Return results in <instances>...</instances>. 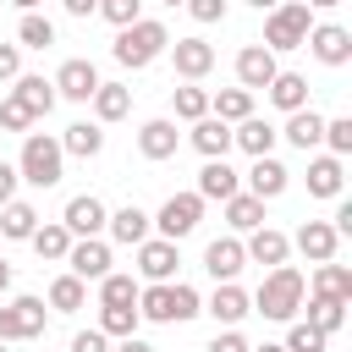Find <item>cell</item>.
I'll use <instances>...</instances> for the list:
<instances>
[{
    "instance_id": "7",
    "label": "cell",
    "mask_w": 352,
    "mask_h": 352,
    "mask_svg": "<svg viewBox=\"0 0 352 352\" xmlns=\"http://www.w3.org/2000/svg\"><path fill=\"white\" fill-rule=\"evenodd\" d=\"M198 220H204V198L198 192H170L160 204V214H154V226H160L165 242H182L187 231H198Z\"/></svg>"
},
{
    "instance_id": "35",
    "label": "cell",
    "mask_w": 352,
    "mask_h": 352,
    "mask_svg": "<svg viewBox=\"0 0 352 352\" xmlns=\"http://www.w3.org/2000/svg\"><path fill=\"white\" fill-rule=\"evenodd\" d=\"M50 44H55V22L38 16V11H22V22H16V50H50Z\"/></svg>"
},
{
    "instance_id": "57",
    "label": "cell",
    "mask_w": 352,
    "mask_h": 352,
    "mask_svg": "<svg viewBox=\"0 0 352 352\" xmlns=\"http://www.w3.org/2000/svg\"><path fill=\"white\" fill-rule=\"evenodd\" d=\"M11 6H22V11H33V6H38V0H11Z\"/></svg>"
},
{
    "instance_id": "27",
    "label": "cell",
    "mask_w": 352,
    "mask_h": 352,
    "mask_svg": "<svg viewBox=\"0 0 352 352\" xmlns=\"http://www.w3.org/2000/svg\"><path fill=\"white\" fill-rule=\"evenodd\" d=\"M88 104H94V121H99V126H104V121H121V116L132 110V88H126V82H99Z\"/></svg>"
},
{
    "instance_id": "24",
    "label": "cell",
    "mask_w": 352,
    "mask_h": 352,
    "mask_svg": "<svg viewBox=\"0 0 352 352\" xmlns=\"http://www.w3.org/2000/svg\"><path fill=\"white\" fill-rule=\"evenodd\" d=\"M286 182H292V170H286L280 160H270V154L253 160V170H248V192H253V198H280Z\"/></svg>"
},
{
    "instance_id": "25",
    "label": "cell",
    "mask_w": 352,
    "mask_h": 352,
    "mask_svg": "<svg viewBox=\"0 0 352 352\" xmlns=\"http://www.w3.org/2000/svg\"><path fill=\"white\" fill-rule=\"evenodd\" d=\"M242 192V182H236V170L226 165V160H204V170H198V198H236Z\"/></svg>"
},
{
    "instance_id": "29",
    "label": "cell",
    "mask_w": 352,
    "mask_h": 352,
    "mask_svg": "<svg viewBox=\"0 0 352 352\" xmlns=\"http://www.w3.org/2000/svg\"><path fill=\"white\" fill-rule=\"evenodd\" d=\"M104 231L116 236V242H126V248H138V242H148V214L138 209V204H121L110 220H104Z\"/></svg>"
},
{
    "instance_id": "10",
    "label": "cell",
    "mask_w": 352,
    "mask_h": 352,
    "mask_svg": "<svg viewBox=\"0 0 352 352\" xmlns=\"http://www.w3.org/2000/svg\"><path fill=\"white\" fill-rule=\"evenodd\" d=\"M50 82H55V99H77V104H88V99H94V88H99V72H94V60H82V55H77V60H66Z\"/></svg>"
},
{
    "instance_id": "9",
    "label": "cell",
    "mask_w": 352,
    "mask_h": 352,
    "mask_svg": "<svg viewBox=\"0 0 352 352\" xmlns=\"http://www.w3.org/2000/svg\"><path fill=\"white\" fill-rule=\"evenodd\" d=\"M170 60H176V77L182 82H198L214 72V44L209 38H176L170 44Z\"/></svg>"
},
{
    "instance_id": "11",
    "label": "cell",
    "mask_w": 352,
    "mask_h": 352,
    "mask_svg": "<svg viewBox=\"0 0 352 352\" xmlns=\"http://www.w3.org/2000/svg\"><path fill=\"white\" fill-rule=\"evenodd\" d=\"M104 220H110V209H104L94 192H77V198L66 204V214H60V226L72 231V242H77V236H99Z\"/></svg>"
},
{
    "instance_id": "14",
    "label": "cell",
    "mask_w": 352,
    "mask_h": 352,
    "mask_svg": "<svg viewBox=\"0 0 352 352\" xmlns=\"http://www.w3.org/2000/svg\"><path fill=\"white\" fill-rule=\"evenodd\" d=\"M280 66H275V55L264 50V44H242L236 50V88H270V77H275Z\"/></svg>"
},
{
    "instance_id": "5",
    "label": "cell",
    "mask_w": 352,
    "mask_h": 352,
    "mask_svg": "<svg viewBox=\"0 0 352 352\" xmlns=\"http://www.w3.org/2000/svg\"><path fill=\"white\" fill-rule=\"evenodd\" d=\"M308 28H314V11L302 6V0H280L275 11H270V22H264V50L270 55H280V50H302V38H308Z\"/></svg>"
},
{
    "instance_id": "36",
    "label": "cell",
    "mask_w": 352,
    "mask_h": 352,
    "mask_svg": "<svg viewBox=\"0 0 352 352\" xmlns=\"http://www.w3.org/2000/svg\"><path fill=\"white\" fill-rule=\"evenodd\" d=\"M226 220H231V231H258L264 226V198H253V192L226 198Z\"/></svg>"
},
{
    "instance_id": "33",
    "label": "cell",
    "mask_w": 352,
    "mask_h": 352,
    "mask_svg": "<svg viewBox=\"0 0 352 352\" xmlns=\"http://www.w3.org/2000/svg\"><path fill=\"white\" fill-rule=\"evenodd\" d=\"M209 116H220L226 126H236V121L253 116V94L248 88H220V94H209Z\"/></svg>"
},
{
    "instance_id": "22",
    "label": "cell",
    "mask_w": 352,
    "mask_h": 352,
    "mask_svg": "<svg viewBox=\"0 0 352 352\" xmlns=\"http://www.w3.org/2000/svg\"><path fill=\"white\" fill-rule=\"evenodd\" d=\"M176 143H182V138H176V121H165V116L138 126V154H143V160H170Z\"/></svg>"
},
{
    "instance_id": "52",
    "label": "cell",
    "mask_w": 352,
    "mask_h": 352,
    "mask_svg": "<svg viewBox=\"0 0 352 352\" xmlns=\"http://www.w3.org/2000/svg\"><path fill=\"white\" fill-rule=\"evenodd\" d=\"M116 352H154V346H148V341H138V336H126V341H121Z\"/></svg>"
},
{
    "instance_id": "13",
    "label": "cell",
    "mask_w": 352,
    "mask_h": 352,
    "mask_svg": "<svg viewBox=\"0 0 352 352\" xmlns=\"http://www.w3.org/2000/svg\"><path fill=\"white\" fill-rule=\"evenodd\" d=\"M176 264H182L176 242H165V236H148V242H138V270H143V280H148V286L170 280V275H176Z\"/></svg>"
},
{
    "instance_id": "21",
    "label": "cell",
    "mask_w": 352,
    "mask_h": 352,
    "mask_svg": "<svg viewBox=\"0 0 352 352\" xmlns=\"http://www.w3.org/2000/svg\"><path fill=\"white\" fill-rule=\"evenodd\" d=\"M280 138H286L292 148H302V154H308V148H319V143H324V116H319V110H292V116H286V126H280Z\"/></svg>"
},
{
    "instance_id": "46",
    "label": "cell",
    "mask_w": 352,
    "mask_h": 352,
    "mask_svg": "<svg viewBox=\"0 0 352 352\" xmlns=\"http://www.w3.org/2000/svg\"><path fill=\"white\" fill-rule=\"evenodd\" d=\"M72 352H110V336H99V330H77V336H72Z\"/></svg>"
},
{
    "instance_id": "31",
    "label": "cell",
    "mask_w": 352,
    "mask_h": 352,
    "mask_svg": "<svg viewBox=\"0 0 352 352\" xmlns=\"http://www.w3.org/2000/svg\"><path fill=\"white\" fill-rule=\"evenodd\" d=\"M314 297H330V302H352V270L346 264H314Z\"/></svg>"
},
{
    "instance_id": "39",
    "label": "cell",
    "mask_w": 352,
    "mask_h": 352,
    "mask_svg": "<svg viewBox=\"0 0 352 352\" xmlns=\"http://www.w3.org/2000/svg\"><path fill=\"white\" fill-rule=\"evenodd\" d=\"M170 110H176L182 121H204V116H209V94H204L198 82H182V88H170Z\"/></svg>"
},
{
    "instance_id": "2",
    "label": "cell",
    "mask_w": 352,
    "mask_h": 352,
    "mask_svg": "<svg viewBox=\"0 0 352 352\" xmlns=\"http://www.w3.org/2000/svg\"><path fill=\"white\" fill-rule=\"evenodd\" d=\"M204 314V302H198V292L192 286H170V280H160V286H138V319H154V324H182V319H198Z\"/></svg>"
},
{
    "instance_id": "50",
    "label": "cell",
    "mask_w": 352,
    "mask_h": 352,
    "mask_svg": "<svg viewBox=\"0 0 352 352\" xmlns=\"http://www.w3.org/2000/svg\"><path fill=\"white\" fill-rule=\"evenodd\" d=\"M16 182H22V176H16V165H6V160H0V209L16 198Z\"/></svg>"
},
{
    "instance_id": "12",
    "label": "cell",
    "mask_w": 352,
    "mask_h": 352,
    "mask_svg": "<svg viewBox=\"0 0 352 352\" xmlns=\"http://www.w3.org/2000/svg\"><path fill=\"white\" fill-rule=\"evenodd\" d=\"M292 242H297V253H302L308 264H330V258H336V248H341V236H336V226H330V220H302Z\"/></svg>"
},
{
    "instance_id": "38",
    "label": "cell",
    "mask_w": 352,
    "mask_h": 352,
    "mask_svg": "<svg viewBox=\"0 0 352 352\" xmlns=\"http://www.w3.org/2000/svg\"><path fill=\"white\" fill-rule=\"evenodd\" d=\"M88 302V280H77V275H55V286H50V308L55 314H77Z\"/></svg>"
},
{
    "instance_id": "34",
    "label": "cell",
    "mask_w": 352,
    "mask_h": 352,
    "mask_svg": "<svg viewBox=\"0 0 352 352\" xmlns=\"http://www.w3.org/2000/svg\"><path fill=\"white\" fill-rule=\"evenodd\" d=\"M38 231V209L33 204H22V198H11L6 209H0V236H11V242H28Z\"/></svg>"
},
{
    "instance_id": "32",
    "label": "cell",
    "mask_w": 352,
    "mask_h": 352,
    "mask_svg": "<svg viewBox=\"0 0 352 352\" xmlns=\"http://www.w3.org/2000/svg\"><path fill=\"white\" fill-rule=\"evenodd\" d=\"M104 148V126L99 121H72L66 138H60V154H77V160H94Z\"/></svg>"
},
{
    "instance_id": "17",
    "label": "cell",
    "mask_w": 352,
    "mask_h": 352,
    "mask_svg": "<svg viewBox=\"0 0 352 352\" xmlns=\"http://www.w3.org/2000/svg\"><path fill=\"white\" fill-rule=\"evenodd\" d=\"M242 253H248L253 264H270V270H280V264H286V253H292V236H286V231H275V226H258V231L242 242Z\"/></svg>"
},
{
    "instance_id": "18",
    "label": "cell",
    "mask_w": 352,
    "mask_h": 352,
    "mask_svg": "<svg viewBox=\"0 0 352 352\" xmlns=\"http://www.w3.org/2000/svg\"><path fill=\"white\" fill-rule=\"evenodd\" d=\"M204 314H214V319H220V324H226V330H236V324H242V319H248V314H253V302H248V292H242V286H236V280H220V286H214V297H209V308H204Z\"/></svg>"
},
{
    "instance_id": "58",
    "label": "cell",
    "mask_w": 352,
    "mask_h": 352,
    "mask_svg": "<svg viewBox=\"0 0 352 352\" xmlns=\"http://www.w3.org/2000/svg\"><path fill=\"white\" fill-rule=\"evenodd\" d=\"M160 6H187V0H160Z\"/></svg>"
},
{
    "instance_id": "56",
    "label": "cell",
    "mask_w": 352,
    "mask_h": 352,
    "mask_svg": "<svg viewBox=\"0 0 352 352\" xmlns=\"http://www.w3.org/2000/svg\"><path fill=\"white\" fill-rule=\"evenodd\" d=\"M248 6H258V11H275V6H280V0H248Z\"/></svg>"
},
{
    "instance_id": "43",
    "label": "cell",
    "mask_w": 352,
    "mask_h": 352,
    "mask_svg": "<svg viewBox=\"0 0 352 352\" xmlns=\"http://www.w3.org/2000/svg\"><path fill=\"white\" fill-rule=\"evenodd\" d=\"M324 341H330V336H319L314 324H292L280 346H286V352H324Z\"/></svg>"
},
{
    "instance_id": "37",
    "label": "cell",
    "mask_w": 352,
    "mask_h": 352,
    "mask_svg": "<svg viewBox=\"0 0 352 352\" xmlns=\"http://www.w3.org/2000/svg\"><path fill=\"white\" fill-rule=\"evenodd\" d=\"M99 308H138V280L110 270V275L99 280Z\"/></svg>"
},
{
    "instance_id": "45",
    "label": "cell",
    "mask_w": 352,
    "mask_h": 352,
    "mask_svg": "<svg viewBox=\"0 0 352 352\" xmlns=\"http://www.w3.org/2000/svg\"><path fill=\"white\" fill-rule=\"evenodd\" d=\"M28 126H33V116H28L16 99H6V104H0V132H28Z\"/></svg>"
},
{
    "instance_id": "6",
    "label": "cell",
    "mask_w": 352,
    "mask_h": 352,
    "mask_svg": "<svg viewBox=\"0 0 352 352\" xmlns=\"http://www.w3.org/2000/svg\"><path fill=\"white\" fill-rule=\"evenodd\" d=\"M44 324H50L44 297H11V302L0 308V341H6V346H11V341H33V336H44Z\"/></svg>"
},
{
    "instance_id": "47",
    "label": "cell",
    "mask_w": 352,
    "mask_h": 352,
    "mask_svg": "<svg viewBox=\"0 0 352 352\" xmlns=\"http://www.w3.org/2000/svg\"><path fill=\"white\" fill-rule=\"evenodd\" d=\"M11 77H22V50L0 44V82H11Z\"/></svg>"
},
{
    "instance_id": "54",
    "label": "cell",
    "mask_w": 352,
    "mask_h": 352,
    "mask_svg": "<svg viewBox=\"0 0 352 352\" xmlns=\"http://www.w3.org/2000/svg\"><path fill=\"white\" fill-rule=\"evenodd\" d=\"M308 11H330V6H341V0H302Z\"/></svg>"
},
{
    "instance_id": "19",
    "label": "cell",
    "mask_w": 352,
    "mask_h": 352,
    "mask_svg": "<svg viewBox=\"0 0 352 352\" xmlns=\"http://www.w3.org/2000/svg\"><path fill=\"white\" fill-rule=\"evenodd\" d=\"M275 138H280V132H275L264 116H248V121L231 126V148H242V154H253V160H264V154L275 148Z\"/></svg>"
},
{
    "instance_id": "55",
    "label": "cell",
    "mask_w": 352,
    "mask_h": 352,
    "mask_svg": "<svg viewBox=\"0 0 352 352\" xmlns=\"http://www.w3.org/2000/svg\"><path fill=\"white\" fill-rule=\"evenodd\" d=\"M248 352H286L280 341H264V346H248Z\"/></svg>"
},
{
    "instance_id": "20",
    "label": "cell",
    "mask_w": 352,
    "mask_h": 352,
    "mask_svg": "<svg viewBox=\"0 0 352 352\" xmlns=\"http://www.w3.org/2000/svg\"><path fill=\"white\" fill-rule=\"evenodd\" d=\"M264 94H270V104L286 110V116H292V110H308V77H302V72H275Z\"/></svg>"
},
{
    "instance_id": "44",
    "label": "cell",
    "mask_w": 352,
    "mask_h": 352,
    "mask_svg": "<svg viewBox=\"0 0 352 352\" xmlns=\"http://www.w3.org/2000/svg\"><path fill=\"white\" fill-rule=\"evenodd\" d=\"M324 143H330V154H336V160H341V154H352V116L324 121Z\"/></svg>"
},
{
    "instance_id": "23",
    "label": "cell",
    "mask_w": 352,
    "mask_h": 352,
    "mask_svg": "<svg viewBox=\"0 0 352 352\" xmlns=\"http://www.w3.org/2000/svg\"><path fill=\"white\" fill-rule=\"evenodd\" d=\"M192 148H198L204 160H226V154H231V126H226L220 116L192 121Z\"/></svg>"
},
{
    "instance_id": "59",
    "label": "cell",
    "mask_w": 352,
    "mask_h": 352,
    "mask_svg": "<svg viewBox=\"0 0 352 352\" xmlns=\"http://www.w3.org/2000/svg\"><path fill=\"white\" fill-rule=\"evenodd\" d=\"M0 352H6V341H0Z\"/></svg>"
},
{
    "instance_id": "4",
    "label": "cell",
    "mask_w": 352,
    "mask_h": 352,
    "mask_svg": "<svg viewBox=\"0 0 352 352\" xmlns=\"http://www.w3.org/2000/svg\"><path fill=\"white\" fill-rule=\"evenodd\" d=\"M16 176L28 187H55L66 176V154H60V138L50 132H28L22 138V154H16Z\"/></svg>"
},
{
    "instance_id": "42",
    "label": "cell",
    "mask_w": 352,
    "mask_h": 352,
    "mask_svg": "<svg viewBox=\"0 0 352 352\" xmlns=\"http://www.w3.org/2000/svg\"><path fill=\"white\" fill-rule=\"evenodd\" d=\"M99 16H104L110 28H132V22L143 16V0H99Z\"/></svg>"
},
{
    "instance_id": "26",
    "label": "cell",
    "mask_w": 352,
    "mask_h": 352,
    "mask_svg": "<svg viewBox=\"0 0 352 352\" xmlns=\"http://www.w3.org/2000/svg\"><path fill=\"white\" fill-rule=\"evenodd\" d=\"M11 99L38 121V116L55 110V82H50V77H16V94H11Z\"/></svg>"
},
{
    "instance_id": "48",
    "label": "cell",
    "mask_w": 352,
    "mask_h": 352,
    "mask_svg": "<svg viewBox=\"0 0 352 352\" xmlns=\"http://www.w3.org/2000/svg\"><path fill=\"white\" fill-rule=\"evenodd\" d=\"M187 11H192L198 22H220V16H226V0H187Z\"/></svg>"
},
{
    "instance_id": "1",
    "label": "cell",
    "mask_w": 352,
    "mask_h": 352,
    "mask_svg": "<svg viewBox=\"0 0 352 352\" xmlns=\"http://www.w3.org/2000/svg\"><path fill=\"white\" fill-rule=\"evenodd\" d=\"M302 297H308V280H302V270L280 264V270H270V275H264V286H258L248 302H253V314H264V319L286 324V319H297Z\"/></svg>"
},
{
    "instance_id": "16",
    "label": "cell",
    "mask_w": 352,
    "mask_h": 352,
    "mask_svg": "<svg viewBox=\"0 0 352 352\" xmlns=\"http://www.w3.org/2000/svg\"><path fill=\"white\" fill-rule=\"evenodd\" d=\"M242 264H248V253H242V242H236V236H214V242L204 248V270L214 275V286H220V280H236V275H242Z\"/></svg>"
},
{
    "instance_id": "15",
    "label": "cell",
    "mask_w": 352,
    "mask_h": 352,
    "mask_svg": "<svg viewBox=\"0 0 352 352\" xmlns=\"http://www.w3.org/2000/svg\"><path fill=\"white\" fill-rule=\"evenodd\" d=\"M66 264H72L77 280H104V275H110V248H104L99 236H77L72 253H66Z\"/></svg>"
},
{
    "instance_id": "53",
    "label": "cell",
    "mask_w": 352,
    "mask_h": 352,
    "mask_svg": "<svg viewBox=\"0 0 352 352\" xmlns=\"http://www.w3.org/2000/svg\"><path fill=\"white\" fill-rule=\"evenodd\" d=\"M6 292H11V264L0 258V297H6Z\"/></svg>"
},
{
    "instance_id": "8",
    "label": "cell",
    "mask_w": 352,
    "mask_h": 352,
    "mask_svg": "<svg viewBox=\"0 0 352 352\" xmlns=\"http://www.w3.org/2000/svg\"><path fill=\"white\" fill-rule=\"evenodd\" d=\"M302 44H308L314 60H324V66H346V60H352V33H346L341 22H319V28H308Z\"/></svg>"
},
{
    "instance_id": "49",
    "label": "cell",
    "mask_w": 352,
    "mask_h": 352,
    "mask_svg": "<svg viewBox=\"0 0 352 352\" xmlns=\"http://www.w3.org/2000/svg\"><path fill=\"white\" fill-rule=\"evenodd\" d=\"M204 352H248V341H242L236 330H220V336H214V341H209Z\"/></svg>"
},
{
    "instance_id": "41",
    "label": "cell",
    "mask_w": 352,
    "mask_h": 352,
    "mask_svg": "<svg viewBox=\"0 0 352 352\" xmlns=\"http://www.w3.org/2000/svg\"><path fill=\"white\" fill-rule=\"evenodd\" d=\"M99 336H138V308H99V324H94Z\"/></svg>"
},
{
    "instance_id": "40",
    "label": "cell",
    "mask_w": 352,
    "mask_h": 352,
    "mask_svg": "<svg viewBox=\"0 0 352 352\" xmlns=\"http://www.w3.org/2000/svg\"><path fill=\"white\" fill-rule=\"evenodd\" d=\"M341 319H346V302L314 297V302H308V319H302V324H314L319 336H336V330H341Z\"/></svg>"
},
{
    "instance_id": "30",
    "label": "cell",
    "mask_w": 352,
    "mask_h": 352,
    "mask_svg": "<svg viewBox=\"0 0 352 352\" xmlns=\"http://www.w3.org/2000/svg\"><path fill=\"white\" fill-rule=\"evenodd\" d=\"M28 242H33V253H38L44 264H66V253H72V231H66L60 220H44Z\"/></svg>"
},
{
    "instance_id": "3",
    "label": "cell",
    "mask_w": 352,
    "mask_h": 352,
    "mask_svg": "<svg viewBox=\"0 0 352 352\" xmlns=\"http://www.w3.org/2000/svg\"><path fill=\"white\" fill-rule=\"evenodd\" d=\"M165 50H170V33H165V22H154V16H138V22L121 28L116 44H110V55H116L126 72H143V66L160 60Z\"/></svg>"
},
{
    "instance_id": "51",
    "label": "cell",
    "mask_w": 352,
    "mask_h": 352,
    "mask_svg": "<svg viewBox=\"0 0 352 352\" xmlns=\"http://www.w3.org/2000/svg\"><path fill=\"white\" fill-rule=\"evenodd\" d=\"M66 6V16H94L99 11V0H60Z\"/></svg>"
},
{
    "instance_id": "28",
    "label": "cell",
    "mask_w": 352,
    "mask_h": 352,
    "mask_svg": "<svg viewBox=\"0 0 352 352\" xmlns=\"http://www.w3.org/2000/svg\"><path fill=\"white\" fill-rule=\"evenodd\" d=\"M341 182H346V170H341L336 154L308 160V192H314V198H341Z\"/></svg>"
}]
</instances>
